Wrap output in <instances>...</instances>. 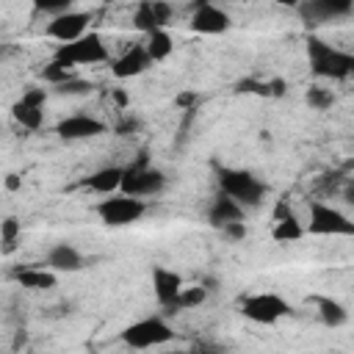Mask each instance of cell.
<instances>
[{
    "instance_id": "52a82bcc",
    "label": "cell",
    "mask_w": 354,
    "mask_h": 354,
    "mask_svg": "<svg viewBox=\"0 0 354 354\" xmlns=\"http://www.w3.org/2000/svg\"><path fill=\"white\" fill-rule=\"evenodd\" d=\"M144 213H147V202L138 196H127L122 191L100 199V205H97V216L108 227H127V224L138 221Z\"/></svg>"
},
{
    "instance_id": "6da1fadb",
    "label": "cell",
    "mask_w": 354,
    "mask_h": 354,
    "mask_svg": "<svg viewBox=\"0 0 354 354\" xmlns=\"http://www.w3.org/2000/svg\"><path fill=\"white\" fill-rule=\"evenodd\" d=\"M307 58H310V66L318 77L346 80L354 72V55L340 50V47H332L329 41H324L318 36L307 39Z\"/></svg>"
},
{
    "instance_id": "1f68e13d",
    "label": "cell",
    "mask_w": 354,
    "mask_h": 354,
    "mask_svg": "<svg viewBox=\"0 0 354 354\" xmlns=\"http://www.w3.org/2000/svg\"><path fill=\"white\" fill-rule=\"evenodd\" d=\"M180 108H188V105H194L196 102V94H191V91H185V94H180L177 100H174Z\"/></svg>"
},
{
    "instance_id": "cb8c5ba5",
    "label": "cell",
    "mask_w": 354,
    "mask_h": 354,
    "mask_svg": "<svg viewBox=\"0 0 354 354\" xmlns=\"http://www.w3.org/2000/svg\"><path fill=\"white\" fill-rule=\"evenodd\" d=\"M304 102L310 108H315V111H326V108L335 105V94L329 88H324V86H310L307 94H304Z\"/></svg>"
},
{
    "instance_id": "277c9868",
    "label": "cell",
    "mask_w": 354,
    "mask_h": 354,
    "mask_svg": "<svg viewBox=\"0 0 354 354\" xmlns=\"http://www.w3.org/2000/svg\"><path fill=\"white\" fill-rule=\"evenodd\" d=\"M166 188V174L160 169H152L147 163V158H138L136 163L124 166V174H122V185L119 191L127 194V196H155Z\"/></svg>"
},
{
    "instance_id": "7c38bea8",
    "label": "cell",
    "mask_w": 354,
    "mask_h": 354,
    "mask_svg": "<svg viewBox=\"0 0 354 354\" xmlns=\"http://www.w3.org/2000/svg\"><path fill=\"white\" fill-rule=\"evenodd\" d=\"M174 8L163 0H147V3H138L136 6V14H133V25L144 33H152V30H166L169 19H171Z\"/></svg>"
},
{
    "instance_id": "5b68a950",
    "label": "cell",
    "mask_w": 354,
    "mask_h": 354,
    "mask_svg": "<svg viewBox=\"0 0 354 354\" xmlns=\"http://www.w3.org/2000/svg\"><path fill=\"white\" fill-rule=\"evenodd\" d=\"M53 58L61 61V64H66L69 69L72 66H80V64H102V61H108V47H105V41H102L100 33L86 30L80 39H75L69 44H58V50H55Z\"/></svg>"
},
{
    "instance_id": "d6986e66",
    "label": "cell",
    "mask_w": 354,
    "mask_h": 354,
    "mask_svg": "<svg viewBox=\"0 0 354 354\" xmlns=\"http://www.w3.org/2000/svg\"><path fill=\"white\" fill-rule=\"evenodd\" d=\"M122 174H124L122 166H102V169L91 171V174L83 180V188H88V191H94V194H100V196H111V194L119 191Z\"/></svg>"
},
{
    "instance_id": "e0dca14e",
    "label": "cell",
    "mask_w": 354,
    "mask_h": 354,
    "mask_svg": "<svg viewBox=\"0 0 354 354\" xmlns=\"http://www.w3.org/2000/svg\"><path fill=\"white\" fill-rule=\"evenodd\" d=\"M152 285H155V299L174 313V304H177V296L180 290L185 288L183 285V277L177 271H169V268H155L152 271Z\"/></svg>"
},
{
    "instance_id": "44dd1931",
    "label": "cell",
    "mask_w": 354,
    "mask_h": 354,
    "mask_svg": "<svg viewBox=\"0 0 354 354\" xmlns=\"http://www.w3.org/2000/svg\"><path fill=\"white\" fill-rule=\"evenodd\" d=\"M14 279H17L22 288H28V290H50V288H55V282H58L50 268H36V266H22V268H17V271H14Z\"/></svg>"
},
{
    "instance_id": "3957f363",
    "label": "cell",
    "mask_w": 354,
    "mask_h": 354,
    "mask_svg": "<svg viewBox=\"0 0 354 354\" xmlns=\"http://www.w3.org/2000/svg\"><path fill=\"white\" fill-rule=\"evenodd\" d=\"M241 313L254 321V324H263V326H274L277 321L288 318L293 313L290 301L282 299L279 293H271V290H263V293H249L241 299Z\"/></svg>"
},
{
    "instance_id": "836d02e7",
    "label": "cell",
    "mask_w": 354,
    "mask_h": 354,
    "mask_svg": "<svg viewBox=\"0 0 354 354\" xmlns=\"http://www.w3.org/2000/svg\"><path fill=\"white\" fill-rule=\"evenodd\" d=\"M113 100H116L119 105H127V94H124V91H113Z\"/></svg>"
},
{
    "instance_id": "4dcf8cb0",
    "label": "cell",
    "mask_w": 354,
    "mask_h": 354,
    "mask_svg": "<svg viewBox=\"0 0 354 354\" xmlns=\"http://www.w3.org/2000/svg\"><path fill=\"white\" fill-rule=\"evenodd\" d=\"M221 232H224L230 241H243V238H246V227H243V221H232V224L221 227Z\"/></svg>"
},
{
    "instance_id": "2e32d148",
    "label": "cell",
    "mask_w": 354,
    "mask_h": 354,
    "mask_svg": "<svg viewBox=\"0 0 354 354\" xmlns=\"http://www.w3.org/2000/svg\"><path fill=\"white\" fill-rule=\"evenodd\" d=\"M149 64H152V61H149L144 44H133V47H127V50L111 64V72H113V77L127 80V77H136V75L147 72Z\"/></svg>"
},
{
    "instance_id": "5bb4252c",
    "label": "cell",
    "mask_w": 354,
    "mask_h": 354,
    "mask_svg": "<svg viewBox=\"0 0 354 354\" xmlns=\"http://www.w3.org/2000/svg\"><path fill=\"white\" fill-rule=\"evenodd\" d=\"M299 14L304 22H313V25L332 22L337 17L351 14V0H310L299 6Z\"/></svg>"
},
{
    "instance_id": "8fae6325",
    "label": "cell",
    "mask_w": 354,
    "mask_h": 354,
    "mask_svg": "<svg viewBox=\"0 0 354 354\" xmlns=\"http://www.w3.org/2000/svg\"><path fill=\"white\" fill-rule=\"evenodd\" d=\"M86 28H88V14H86V11H66V14H61V17H53V19L47 22L44 33H47L50 39L61 41V44H69V41L80 39V36L86 33Z\"/></svg>"
},
{
    "instance_id": "9c48e42d",
    "label": "cell",
    "mask_w": 354,
    "mask_h": 354,
    "mask_svg": "<svg viewBox=\"0 0 354 354\" xmlns=\"http://www.w3.org/2000/svg\"><path fill=\"white\" fill-rule=\"evenodd\" d=\"M44 102H47V91L44 88H28L14 105H11V116L28 127V130H39L44 122Z\"/></svg>"
},
{
    "instance_id": "d590c367",
    "label": "cell",
    "mask_w": 354,
    "mask_h": 354,
    "mask_svg": "<svg viewBox=\"0 0 354 354\" xmlns=\"http://www.w3.org/2000/svg\"><path fill=\"white\" fill-rule=\"evenodd\" d=\"M0 55H3V44H0Z\"/></svg>"
},
{
    "instance_id": "ba28073f",
    "label": "cell",
    "mask_w": 354,
    "mask_h": 354,
    "mask_svg": "<svg viewBox=\"0 0 354 354\" xmlns=\"http://www.w3.org/2000/svg\"><path fill=\"white\" fill-rule=\"evenodd\" d=\"M307 230L313 235H354V221L343 210H337L321 199H313L310 202V221H307L304 232Z\"/></svg>"
},
{
    "instance_id": "9a60e30c",
    "label": "cell",
    "mask_w": 354,
    "mask_h": 354,
    "mask_svg": "<svg viewBox=\"0 0 354 354\" xmlns=\"http://www.w3.org/2000/svg\"><path fill=\"white\" fill-rule=\"evenodd\" d=\"M271 238L277 243H293L299 238H304V224L296 218V213L290 210L288 199H282L274 210V230H271Z\"/></svg>"
},
{
    "instance_id": "484cf974",
    "label": "cell",
    "mask_w": 354,
    "mask_h": 354,
    "mask_svg": "<svg viewBox=\"0 0 354 354\" xmlns=\"http://www.w3.org/2000/svg\"><path fill=\"white\" fill-rule=\"evenodd\" d=\"M19 230H22V224H19V218H14V216H8V218L0 221V243H3L6 252H14L17 238H19Z\"/></svg>"
},
{
    "instance_id": "603a6c76",
    "label": "cell",
    "mask_w": 354,
    "mask_h": 354,
    "mask_svg": "<svg viewBox=\"0 0 354 354\" xmlns=\"http://www.w3.org/2000/svg\"><path fill=\"white\" fill-rule=\"evenodd\" d=\"M144 50H147L149 61H163V58L171 55V50H174V39H171L169 30H152V33H147Z\"/></svg>"
},
{
    "instance_id": "4fadbf2b",
    "label": "cell",
    "mask_w": 354,
    "mask_h": 354,
    "mask_svg": "<svg viewBox=\"0 0 354 354\" xmlns=\"http://www.w3.org/2000/svg\"><path fill=\"white\" fill-rule=\"evenodd\" d=\"M55 133L66 141H80V138H94V136H102L105 133V122L88 116V113H72L66 119L58 122Z\"/></svg>"
},
{
    "instance_id": "8992f818",
    "label": "cell",
    "mask_w": 354,
    "mask_h": 354,
    "mask_svg": "<svg viewBox=\"0 0 354 354\" xmlns=\"http://www.w3.org/2000/svg\"><path fill=\"white\" fill-rule=\"evenodd\" d=\"M174 337V329L166 324V318L160 315H147V318H138L133 321L130 326H124L122 332V340L130 346V348H155V346H163Z\"/></svg>"
},
{
    "instance_id": "e575fe53",
    "label": "cell",
    "mask_w": 354,
    "mask_h": 354,
    "mask_svg": "<svg viewBox=\"0 0 354 354\" xmlns=\"http://www.w3.org/2000/svg\"><path fill=\"white\" fill-rule=\"evenodd\" d=\"M163 354H188V351H163Z\"/></svg>"
},
{
    "instance_id": "7a4b0ae2",
    "label": "cell",
    "mask_w": 354,
    "mask_h": 354,
    "mask_svg": "<svg viewBox=\"0 0 354 354\" xmlns=\"http://www.w3.org/2000/svg\"><path fill=\"white\" fill-rule=\"evenodd\" d=\"M218 188L224 196H230L232 202H238L241 207L246 205H260L266 196V183L260 177H254L249 169H235V166H221L218 174Z\"/></svg>"
},
{
    "instance_id": "30bf717a",
    "label": "cell",
    "mask_w": 354,
    "mask_h": 354,
    "mask_svg": "<svg viewBox=\"0 0 354 354\" xmlns=\"http://www.w3.org/2000/svg\"><path fill=\"white\" fill-rule=\"evenodd\" d=\"M230 25H232V19H230V14L221 6H213V3L194 6V14H191V30L194 33L218 36V33L230 30Z\"/></svg>"
},
{
    "instance_id": "83f0119b",
    "label": "cell",
    "mask_w": 354,
    "mask_h": 354,
    "mask_svg": "<svg viewBox=\"0 0 354 354\" xmlns=\"http://www.w3.org/2000/svg\"><path fill=\"white\" fill-rule=\"evenodd\" d=\"M36 11H41V14H50V19L53 17H61V14H66V11H72V3L69 0H58V3H36Z\"/></svg>"
},
{
    "instance_id": "f546056e",
    "label": "cell",
    "mask_w": 354,
    "mask_h": 354,
    "mask_svg": "<svg viewBox=\"0 0 354 354\" xmlns=\"http://www.w3.org/2000/svg\"><path fill=\"white\" fill-rule=\"evenodd\" d=\"M188 354H227V351H224V346H221V343L199 340V343H194V348H191Z\"/></svg>"
},
{
    "instance_id": "d4e9b609",
    "label": "cell",
    "mask_w": 354,
    "mask_h": 354,
    "mask_svg": "<svg viewBox=\"0 0 354 354\" xmlns=\"http://www.w3.org/2000/svg\"><path fill=\"white\" fill-rule=\"evenodd\" d=\"M205 299H207V288H202V285L183 288V290H180V296H177L174 310H191V307H199Z\"/></svg>"
},
{
    "instance_id": "ac0fdd59",
    "label": "cell",
    "mask_w": 354,
    "mask_h": 354,
    "mask_svg": "<svg viewBox=\"0 0 354 354\" xmlns=\"http://www.w3.org/2000/svg\"><path fill=\"white\" fill-rule=\"evenodd\" d=\"M83 254L72 246V243H55L50 252H47V268L53 274H75L83 268Z\"/></svg>"
},
{
    "instance_id": "ffe728a7",
    "label": "cell",
    "mask_w": 354,
    "mask_h": 354,
    "mask_svg": "<svg viewBox=\"0 0 354 354\" xmlns=\"http://www.w3.org/2000/svg\"><path fill=\"white\" fill-rule=\"evenodd\" d=\"M207 221L213 224V227H227V224H232V221H243V207L238 205V202H232L230 196H224V194H218L213 202H210V207H207Z\"/></svg>"
},
{
    "instance_id": "d6a6232c",
    "label": "cell",
    "mask_w": 354,
    "mask_h": 354,
    "mask_svg": "<svg viewBox=\"0 0 354 354\" xmlns=\"http://www.w3.org/2000/svg\"><path fill=\"white\" fill-rule=\"evenodd\" d=\"M6 185H8L11 191H17V188H19V177H17V174H8V180H6Z\"/></svg>"
},
{
    "instance_id": "4316f807",
    "label": "cell",
    "mask_w": 354,
    "mask_h": 354,
    "mask_svg": "<svg viewBox=\"0 0 354 354\" xmlns=\"http://www.w3.org/2000/svg\"><path fill=\"white\" fill-rule=\"evenodd\" d=\"M41 75H44V80H47V83H50L53 88L75 77V75H72V69H69L66 64H61V61H55V58H53V61H50V64L44 66V72H41Z\"/></svg>"
},
{
    "instance_id": "f1b7e54d",
    "label": "cell",
    "mask_w": 354,
    "mask_h": 354,
    "mask_svg": "<svg viewBox=\"0 0 354 354\" xmlns=\"http://www.w3.org/2000/svg\"><path fill=\"white\" fill-rule=\"evenodd\" d=\"M55 91H58V94H86V91H91V86H88L86 80L72 77V80H66V83L55 86Z\"/></svg>"
},
{
    "instance_id": "7402d4cb",
    "label": "cell",
    "mask_w": 354,
    "mask_h": 354,
    "mask_svg": "<svg viewBox=\"0 0 354 354\" xmlns=\"http://www.w3.org/2000/svg\"><path fill=\"white\" fill-rule=\"evenodd\" d=\"M313 304L318 307V315L326 326H343L348 321V310L337 301V299H329V296H313Z\"/></svg>"
}]
</instances>
